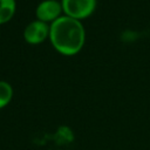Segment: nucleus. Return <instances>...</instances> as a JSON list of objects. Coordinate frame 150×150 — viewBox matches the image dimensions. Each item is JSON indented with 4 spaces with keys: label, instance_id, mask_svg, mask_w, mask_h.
Segmentation results:
<instances>
[{
    "label": "nucleus",
    "instance_id": "nucleus-1",
    "mask_svg": "<svg viewBox=\"0 0 150 150\" xmlns=\"http://www.w3.org/2000/svg\"><path fill=\"white\" fill-rule=\"evenodd\" d=\"M49 41L60 54L67 56L75 55L84 45V27L80 20L62 15L50 23Z\"/></svg>",
    "mask_w": 150,
    "mask_h": 150
},
{
    "label": "nucleus",
    "instance_id": "nucleus-2",
    "mask_svg": "<svg viewBox=\"0 0 150 150\" xmlns=\"http://www.w3.org/2000/svg\"><path fill=\"white\" fill-rule=\"evenodd\" d=\"M96 4V0H61L64 15L80 21L94 13Z\"/></svg>",
    "mask_w": 150,
    "mask_h": 150
},
{
    "label": "nucleus",
    "instance_id": "nucleus-3",
    "mask_svg": "<svg viewBox=\"0 0 150 150\" xmlns=\"http://www.w3.org/2000/svg\"><path fill=\"white\" fill-rule=\"evenodd\" d=\"M50 25L40 21L33 20L30 21L23 29V39L29 45H39L43 42L46 39H49Z\"/></svg>",
    "mask_w": 150,
    "mask_h": 150
},
{
    "label": "nucleus",
    "instance_id": "nucleus-4",
    "mask_svg": "<svg viewBox=\"0 0 150 150\" xmlns=\"http://www.w3.org/2000/svg\"><path fill=\"white\" fill-rule=\"evenodd\" d=\"M62 5L59 0H43L36 6L35 9L36 19L48 25H50L60 16H62Z\"/></svg>",
    "mask_w": 150,
    "mask_h": 150
},
{
    "label": "nucleus",
    "instance_id": "nucleus-5",
    "mask_svg": "<svg viewBox=\"0 0 150 150\" xmlns=\"http://www.w3.org/2000/svg\"><path fill=\"white\" fill-rule=\"evenodd\" d=\"M15 0H0V25L8 22L15 14Z\"/></svg>",
    "mask_w": 150,
    "mask_h": 150
},
{
    "label": "nucleus",
    "instance_id": "nucleus-6",
    "mask_svg": "<svg viewBox=\"0 0 150 150\" xmlns=\"http://www.w3.org/2000/svg\"><path fill=\"white\" fill-rule=\"evenodd\" d=\"M13 95H14L13 87L7 81L0 80V109L7 107L11 103Z\"/></svg>",
    "mask_w": 150,
    "mask_h": 150
},
{
    "label": "nucleus",
    "instance_id": "nucleus-7",
    "mask_svg": "<svg viewBox=\"0 0 150 150\" xmlns=\"http://www.w3.org/2000/svg\"><path fill=\"white\" fill-rule=\"evenodd\" d=\"M56 138L59 139V142H60L61 144H64V143L71 142V141L74 139V135H73V131H71L68 127L63 125V127H61V128L59 129V131H57V134H56Z\"/></svg>",
    "mask_w": 150,
    "mask_h": 150
}]
</instances>
